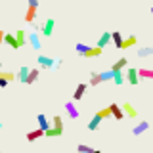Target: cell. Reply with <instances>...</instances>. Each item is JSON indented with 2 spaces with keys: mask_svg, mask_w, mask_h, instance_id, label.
<instances>
[{
  "mask_svg": "<svg viewBox=\"0 0 153 153\" xmlns=\"http://www.w3.org/2000/svg\"><path fill=\"white\" fill-rule=\"evenodd\" d=\"M94 153H102V151H98V149H94Z\"/></svg>",
  "mask_w": 153,
  "mask_h": 153,
  "instance_id": "obj_36",
  "label": "cell"
},
{
  "mask_svg": "<svg viewBox=\"0 0 153 153\" xmlns=\"http://www.w3.org/2000/svg\"><path fill=\"white\" fill-rule=\"evenodd\" d=\"M2 126H4V124H2V123H0V130H2Z\"/></svg>",
  "mask_w": 153,
  "mask_h": 153,
  "instance_id": "obj_38",
  "label": "cell"
},
{
  "mask_svg": "<svg viewBox=\"0 0 153 153\" xmlns=\"http://www.w3.org/2000/svg\"><path fill=\"white\" fill-rule=\"evenodd\" d=\"M109 111H111V117H115L117 121H123V119H124V113H123L121 105H117V103H111V105H109Z\"/></svg>",
  "mask_w": 153,
  "mask_h": 153,
  "instance_id": "obj_8",
  "label": "cell"
},
{
  "mask_svg": "<svg viewBox=\"0 0 153 153\" xmlns=\"http://www.w3.org/2000/svg\"><path fill=\"white\" fill-rule=\"evenodd\" d=\"M121 109H123V113L126 115V117H130V119H136V117H138L136 107H132V103H128V102H126V103H123V107H121Z\"/></svg>",
  "mask_w": 153,
  "mask_h": 153,
  "instance_id": "obj_11",
  "label": "cell"
},
{
  "mask_svg": "<svg viewBox=\"0 0 153 153\" xmlns=\"http://www.w3.org/2000/svg\"><path fill=\"white\" fill-rule=\"evenodd\" d=\"M109 42H111V33H102V35H100V38H98V44H96V48H100V50H103L105 46L109 44Z\"/></svg>",
  "mask_w": 153,
  "mask_h": 153,
  "instance_id": "obj_6",
  "label": "cell"
},
{
  "mask_svg": "<svg viewBox=\"0 0 153 153\" xmlns=\"http://www.w3.org/2000/svg\"><path fill=\"white\" fill-rule=\"evenodd\" d=\"M0 86H2V88H4V86H8V82H6V80L2 79V76H0Z\"/></svg>",
  "mask_w": 153,
  "mask_h": 153,
  "instance_id": "obj_34",
  "label": "cell"
},
{
  "mask_svg": "<svg viewBox=\"0 0 153 153\" xmlns=\"http://www.w3.org/2000/svg\"><path fill=\"white\" fill-rule=\"evenodd\" d=\"M0 153H2V151H0Z\"/></svg>",
  "mask_w": 153,
  "mask_h": 153,
  "instance_id": "obj_39",
  "label": "cell"
},
{
  "mask_svg": "<svg viewBox=\"0 0 153 153\" xmlns=\"http://www.w3.org/2000/svg\"><path fill=\"white\" fill-rule=\"evenodd\" d=\"M2 40H4V31H0V44H2Z\"/></svg>",
  "mask_w": 153,
  "mask_h": 153,
  "instance_id": "obj_35",
  "label": "cell"
},
{
  "mask_svg": "<svg viewBox=\"0 0 153 153\" xmlns=\"http://www.w3.org/2000/svg\"><path fill=\"white\" fill-rule=\"evenodd\" d=\"M124 80H126L128 84H132V86L138 84V71H136V67H128V69L124 71Z\"/></svg>",
  "mask_w": 153,
  "mask_h": 153,
  "instance_id": "obj_3",
  "label": "cell"
},
{
  "mask_svg": "<svg viewBox=\"0 0 153 153\" xmlns=\"http://www.w3.org/2000/svg\"><path fill=\"white\" fill-rule=\"evenodd\" d=\"M63 134V130H57V128H48V130L44 132V138H57V136H61Z\"/></svg>",
  "mask_w": 153,
  "mask_h": 153,
  "instance_id": "obj_24",
  "label": "cell"
},
{
  "mask_svg": "<svg viewBox=\"0 0 153 153\" xmlns=\"http://www.w3.org/2000/svg\"><path fill=\"white\" fill-rule=\"evenodd\" d=\"M0 76H2L6 82H12V80H16V73H6V71H0Z\"/></svg>",
  "mask_w": 153,
  "mask_h": 153,
  "instance_id": "obj_30",
  "label": "cell"
},
{
  "mask_svg": "<svg viewBox=\"0 0 153 153\" xmlns=\"http://www.w3.org/2000/svg\"><path fill=\"white\" fill-rule=\"evenodd\" d=\"M149 56H153L151 46H146V48H140V50H138V57H149Z\"/></svg>",
  "mask_w": 153,
  "mask_h": 153,
  "instance_id": "obj_26",
  "label": "cell"
},
{
  "mask_svg": "<svg viewBox=\"0 0 153 153\" xmlns=\"http://www.w3.org/2000/svg\"><path fill=\"white\" fill-rule=\"evenodd\" d=\"M96 115H98V117L103 121V119H109V117H111V111H109V107H103V109H100Z\"/></svg>",
  "mask_w": 153,
  "mask_h": 153,
  "instance_id": "obj_29",
  "label": "cell"
},
{
  "mask_svg": "<svg viewBox=\"0 0 153 153\" xmlns=\"http://www.w3.org/2000/svg\"><path fill=\"white\" fill-rule=\"evenodd\" d=\"M111 42L115 44V48L121 50V46H123V35H121V31H113L111 33Z\"/></svg>",
  "mask_w": 153,
  "mask_h": 153,
  "instance_id": "obj_16",
  "label": "cell"
},
{
  "mask_svg": "<svg viewBox=\"0 0 153 153\" xmlns=\"http://www.w3.org/2000/svg\"><path fill=\"white\" fill-rule=\"evenodd\" d=\"M36 121H38V130L46 132L48 128H50V121H48V119H46V115H44V113H38Z\"/></svg>",
  "mask_w": 153,
  "mask_h": 153,
  "instance_id": "obj_9",
  "label": "cell"
},
{
  "mask_svg": "<svg viewBox=\"0 0 153 153\" xmlns=\"http://www.w3.org/2000/svg\"><path fill=\"white\" fill-rule=\"evenodd\" d=\"M111 73H113V71H111ZM111 80H113L117 86H123V82H124V71H115Z\"/></svg>",
  "mask_w": 153,
  "mask_h": 153,
  "instance_id": "obj_19",
  "label": "cell"
},
{
  "mask_svg": "<svg viewBox=\"0 0 153 153\" xmlns=\"http://www.w3.org/2000/svg\"><path fill=\"white\" fill-rule=\"evenodd\" d=\"M38 138H44V132L42 130H31V132H27V140L29 142H35V140H38Z\"/></svg>",
  "mask_w": 153,
  "mask_h": 153,
  "instance_id": "obj_20",
  "label": "cell"
},
{
  "mask_svg": "<svg viewBox=\"0 0 153 153\" xmlns=\"http://www.w3.org/2000/svg\"><path fill=\"white\" fill-rule=\"evenodd\" d=\"M36 8H38V0H29V8H27V13H25V21L27 23H33V21H35Z\"/></svg>",
  "mask_w": 153,
  "mask_h": 153,
  "instance_id": "obj_2",
  "label": "cell"
},
{
  "mask_svg": "<svg viewBox=\"0 0 153 153\" xmlns=\"http://www.w3.org/2000/svg\"><path fill=\"white\" fill-rule=\"evenodd\" d=\"M138 44V38L130 35L128 38H123V46H121V50H126V48H130V46H136Z\"/></svg>",
  "mask_w": 153,
  "mask_h": 153,
  "instance_id": "obj_17",
  "label": "cell"
},
{
  "mask_svg": "<svg viewBox=\"0 0 153 153\" xmlns=\"http://www.w3.org/2000/svg\"><path fill=\"white\" fill-rule=\"evenodd\" d=\"M29 69H31V67H27V65L19 67V71H17V73H16V80H19V82H23V84H27V76H29Z\"/></svg>",
  "mask_w": 153,
  "mask_h": 153,
  "instance_id": "obj_7",
  "label": "cell"
},
{
  "mask_svg": "<svg viewBox=\"0 0 153 153\" xmlns=\"http://www.w3.org/2000/svg\"><path fill=\"white\" fill-rule=\"evenodd\" d=\"M2 42H6L8 46H12L13 50H17V46H16V38H13L12 33H4V40Z\"/></svg>",
  "mask_w": 153,
  "mask_h": 153,
  "instance_id": "obj_22",
  "label": "cell"
},
{
  "mask_svg": "<svg viewBox=\"0 0 153 153\" xmlns=\"http://www.w3.org/2000/svg\"><path fill=\"white\" fill-rule=\"evenodd\" d=\"M75 48H76V54H80V56H84V52H86V50H88V48H90V46H86V44H82V42H79V44H76Z\"/></svg>",
  "mask_w": 153,
  "mask_h": 153,
  "instance_id": "obj_32",
  "label": "cell"
},
{
  "mask_svg": "<svg viewBox=\"0 0 153 153\" xmlns=\"http://www.w3.org/2000/svg\"><path fill=\"white\" fill-rule=\"evenodd\" d=\"M138 71V79L140 76H143V79H153V71L151 69H143V67H140V69H136Z\"/></svg>",
  "mask_w": 153,
  "mask_h": 153,
  "instance_id": "obj_25",
  "label": "cell"
},
{
  "mask_svg": "<svg viewBox=\"0 0 153 153\" xmlns=\"http://www.w3.org/2000/svg\"><path fill=\"white\" fill-rule=\"evenodd\" d=\"M27 42H29V44H31V48H33V50H40V48H42V42H40V36H38V33H35V31H31V35H29L27 36Z\"/></svg>",
  "mask_w": 153,
  "mask_h": 153,
  "instance_id": "obj_4",
  "label": "cell"
},
{
  "mask_svg": "<svg viewBox=\"0 0 153 153\" xmlns=\"http://www.w3.org/2000/svg\"><path fill=\"white\" fill-rule=\"evenodd\" d=\"M54 27H56V19L54 17H48L44 23H42V27H38V31L42 33V36H52L54 35Z\"/></svg>",
  "mask_w": 153,
  "mask_h": 153,
  "instance_id": "obj_1",
  "label": "cell"
},
{
  "mask_svg": "<svg viewBox=\"0 0 153 153\" xmlns=\"http://www.w3.org/2000/svg\"><path fill=\"white\" fill-rule=\"evenodd\" d=\"M90 84H92V86H98V84H100V76H98V73H92V75H90Z\"/></svg>",
  "mask_w": 153,
  "mask_h": 153,
  "instance_id": "obj_33",
  "label": "cell"
},
{
  "mask_svg": "<svg viewBox=\"0 0 153 153\" xmlns=\"http://www.w3.org/2000/svg\"><path fill=\"white\" fill-rule=\"evenodd\" d=\"M76 151L79 153H94V149L90 146H84V143H79V146H76Z\"/></svg>",
  "mask_w": 153,
  "mask_h": 153,
  "instance_id": "obj_31",
  "label": "cell"
},
{
  "mask_svg": "<svg viewBox=\"0 0 153 153\" xmlns=\"http://www.w3.org/2000/svg\"><path fill=\"white\" fill-rule=\"evenodd\" d=\"M36 79H38V69H29V76H27V84L35 82Z\"/></svg>",
  "mask_w": 153,
  "mask_h": 153,
  "instance_id": "obj_28",
  "label": "cell"
},
{
  "mask_svg": "<svg viewBox=\"0 0 153 153\" xmlns=\"http://www.w3.org/2000/svg\"><path fill=\"white\" fill-rule=\"evenodd\" d=\"M102 52H103V50H100V48H96V46H90L88 50L84 52V57H98V56H102Z\"/></svg>",
  "mask_w": 153,
  "mask_h": 153,
  "instance_id": "obj_21",
  "label": "cell"
},
{
  "mask_svg": "<svg viewBox=\"0 0 153 153\" xmlns=\"http://www.w3.org/2000/svg\"><path fill=\"white\" fill-rule=\"evenodd\" d=\"M100 124H102V119H100L98 115H94V117L90 119V123L86 124V128H88V130H98V128H100Z\"/></svg>",
  "mask_w": 153,
  "mask_h": 153,
  "instance_id": "obj_18",
  "label": "cell"
},
{
  "mask_svg": "<svg viewBox=\"0 0 153 153\" xmlns=\"http://www.w3.org/2000/svg\"><path fill=\"white\" fill-rule=\"evenodd\" d=\"M13 38H16V46L17 48H21V46H25L27 44V35H25V31H16V35H13Z\"/></svg>",
  "mask_w": 153,
  "mask_h": 153,
  "instance_id": "obj_10",
  "label": "cell"
},
{
  "mask_svg": "<svg viewBox=\"0 0 153 153\" xmlns=\"http://www.w3.org/2000/svg\"><path fill=\"white\" fill-rule=\"evenodd\" d=\"M65 111H67V115H69L71 119H79V109L75 107L73 102H67L65 103Z\"/></svg>",
  "mask_w": 153,
  "mask_h": 153,
  "instance_id": "obj_14",
  "label": "cell"
},
{
  "mask_svg": "<svg viewBox=\"0 0 153 153\" xmlns=\"http://www.w3.org/2000/svg\"><path fill=\"white\" fill-rule=\"evenodd\" d=\"M126 65H128V59H126V57H121V59H117L111 65V69H109V71H113V73H115V71H124V69H126Z\"/></svg>",
  "mask_w": 153,
  "mask_h": 153,
  "instance_id": "obj_12",
  "label": "cell"
},
{
  "mask_svg": "<svg viewBox=\"0 0 153 153\" xmlns=\"http://www.w3.org/2000/svg\"><path fill=\"white\" fill-rule=\"evenodd\" d=\"M86 88H88V84H84V82H80L79 86H76V90L73 92V100H75V102H79V100H80V98H82V96H84Z\"/></svg>",
  "mask_w": 153,
  "mask_h": 153,
  "instance_id": "obj_15",
  "label": "cell"
},
{
  "mask_svg": "<svg viewBox=\"0 0 153 153\" xmlns=\"http://www.w3.org/2000/svg\"><path fill=\"white\" fill-rule=\"evenodd\" d=\"M0 71H2V61H0Z\"/></svg>",
  "mask_w": 153,
  "mask_h": 153,
  "instance_id": "obj_37",
  "label": "cell"
},
{
  "mask_svg": "<svg viewBox=\"0 0 153 153\" xmlns=\"http://www.w3.org/2000/svg\"><path fill=\"white\" fill-rule=\"evenodd\" d=\"M147 128H149V123H147V121H142V123H138L136 126L132 128V134H134V136H140V134H143Z\"/></svg>",
  "mask_w": 153,
  "mask_h": 153,
  "instance_id": "obj_13",
  "label": "cell"
},
{
  "mask_svg": "<svg viewBox=\"0 0 153 153\" xmlns=\"http://www.w3.org/2000/svg\"><path fill=\"white\" fill-rule=\"evenodd\" d=\"M50 126H52V128H57V130H63V121H61V117H59V115H56V117L52 119Z\"/></svg>",
  "mask_w": 153,
  "mask_h": 153,
  "instance_id": "obj_23",
  "label": "cell"
},
{
  "mask_svg": "<svg viewBox=\"0 0 153 153\" xmlns=\"http://www.w3.org/2000/svg\"><path fill=\"white\" fill-rule=\"evenodd\" d=\"M38 65L44 69H56V59H52L50 56H38Z\"/></svg>",
  "mask_w": 153,
  "mask_h": 153,
  "instance_id": "obj_5",
  "label": "cell"
},
{
  "mask_svg": "<svg viewBox=\"0 0 153 153\" xmlns=\"http://www.w3.org/2000/svg\"><path fill=\"white\" fill-rule=\"evenodd\" d=\"M98 76H100V82H107V80L113 79V73L111 71H103V73H98Z\"/></svg>",
  "mask_w": 153,
  "mask_h": 153,
  "instance_id": "obj_27",
  "label": "cell"
}]
</instances>
